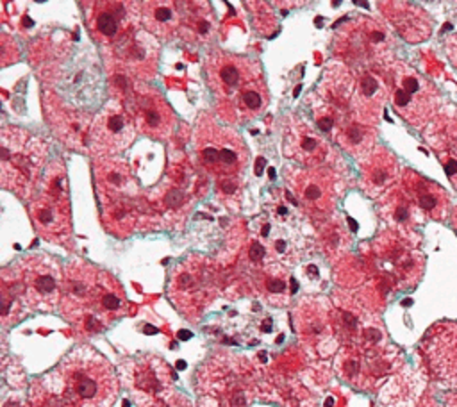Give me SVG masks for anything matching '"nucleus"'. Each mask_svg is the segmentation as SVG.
I'll return each mask as SVG.
<instances>
[{
    "mask_svg": "<svg viewBox=\"0 0 457 407\" xmlns=\"http://www.w3.org/2000/svg\"><path fill=\"white\" fill-rule=\"evenodd\" d=\"M286 407H316V402L312 400V396L305 389L300 387L291 395Z\"/></svg>",
    "mask_w": 457,
    "mask_h": 407,
    "instance_id": "obj_48",
    "label": "nucleus"
},
{
    "mask_svg": "<svg viewBox=\"0 0 457 407\" xmlns=\"http://www.w3.org/2000/svg\"><path fill=\"white\" fill-rule=\"evenodd\" d=\"M2 407H29V402H25L20 395H11L4 400Z\"/></svg>",
    "mask_w": 457,
    "mask_h": 407,
    "instance_id": "obj_49",
    "label": "nucleus"
},
{
    "mask_svg": "<svg viewBox=\"0 0 457 407\" xmlns=\"http://www.w3.org/2000/svg\"><path fill=\"white\" fill-rule=\"evenodd\" d=\"M250 5L257 9V11H253V25H255V29H259L261 32H268L270 27L277 25V23L266 20V16L268 18H275L273 12L270 11V4H266V2H250Z\"/></svg>",
    "mask_w": 457,
    "mask_h": 407,
    "instance_id": "obj_47",
    "label": "nucleus"
},
{
    "mask_svg": "<svg viewBox=\"0 0 457 407\" xmlns=\"http://www.w3.org/2000/svg\"><path fill=\"white\" fill-rule=\"evenodd\" d=\"M41 104L45 118L61 143L73 150L89 148V130L93 123L91 112L71 105L50 91H45Z\"/></svg>",
    "mask_w": 457,
    "mask_h": 407,
    "instance_id": "obj_23",
    "label": "nucleus"
},
{
    "mask_svg": "<svg viewBox=\"0 0 457 407\" xmlns=\"http://www.w3.org/2000/svg\"><path fill=\"white\" fill-rule=\"evenodd\" d=\"M357 80L353 79L352 71L343 64L327 66L323 77L318 84L316 95L325 100L328 105L336 107L341 112L352 114V100L355 93Z\"/></svg>",
    "mask_w": 457,
    "mask_h": 407,
    "instance_id": "obj_38",
    "label": "nucleus"
},
{
    "mask_svg": "<svg viewBox=\"0 0 457 407\" xmlns=\"http://www.w3.org/2000/svg\"><path fill=\"white\" fill-rule=\"evenodd\" d=\"M334 139L346 154L362 162L377 146V129L355 120L353 116H348L336 130Z\"/></svg>",
    "mask_w": 457,
    "mask_h": 407,
    "instance_id": "obj_40",
    "label": "nucleus"
},
{
    "mask_svg": "<svg viewBox=\"0 0 457 407\" xmlns=\"http://www.w3.org/2000/svg\"><path fill=\"white\" fill-rule=\"evenodd\" d=\"M373 253L380 268L387 270L403 286H412L423 273V255L409 241V234L382 232L373 243Z\"/></svg>",
    "mask_w": 457,
    "mask_h": 407,
    "instance_id": "obj_22",
    "label": "nucleus"
},
{
    "mask_svg": "<svg viewBox=\"0 0 457 407\" xmlns=\"http://www.w3.org/2000/svg\"><path fill=\"white\" fill-rule=\"evenodd\" d=\"M350 232L346 230L345 223H341L339 220H328L318 234V245L321 248V252L336 261L337 257L343 255V252L348 250L350 246Z\"/></svg>",
    "mask_w": 457,
    "mask_h": 407,
    "instance_id": "obj_41",
    "label": "nucleus"
},
{
    "mask_svg": "<svg viewBox=\"0 0 457 407\" xmlns=\"http://www.w3.org/2000/svg\"><path fill=\"white\" fill-rule=\"evenodd\" d=\"M20 59V46L18 41L9 36L7 32L0 34V66L5 68Z\"/></svg>",
    "mask_w": 457,
    "mask_h": 407,
    "instance_id": "obj_46",
    "label": "nucleus"
},
{
    "mask_svg": "<svg viewBox=\"0 0 457 407\" xmlns=\"http://www.w3.org/2000/svg\"><path fill=\"white\" fill-rule=\"evenodd\" d=\"M121 378L139 407H154L175 393V373L157 355H137L121 364Z\"/></svg>",
    "mask_w": 457,
    "mask_h": 407,
    "instance_id": "obj_11",
    "label": "nucleus"
},
{
    "mask_svg": "<svg viewBox=\"0 0 457 407\" xmlns=\"http://www.w3.org/2000/svg\"><path fill=\"white\" fill-rule=\"evenodd\" d=\"M204 68L207 82L218 98V105L228 104L239 89L262 77L261 64L257 61L221 50L209 54Z\"/></svg>",
    "mask_w": 457,
    "mask_h": 407,
    "instance_id": "obj_18",
    "label": "nucleus"
},
{
    "mask_svg": "<svg viewBox=\"0 0 457 407\" xmlns=\"http://www.w3.org/2000/svg\"><path fill=\"white\" fill-rule=\"evenodd\" d=\"M387 96L386 82L373 71H362L357 77V86L352 100V116L366 125L375 127Z\"/></svg>",
    "mask_w": 457,
    "mask_h": 407,
    "instance_id": "obj_36",
    "label": "nucleus"
},
{
    "mask_svg": "<svg viewBox=\"0 0 457 407\" xmlns=\"http://www.w3.org/2000/svg\"><path fill=\"white\" fill-rule=\"evenodd\" d=\"M30 61L46 91L87 112L100 105L102 73L91 46H80L66 36L41 37L30 48Z\"/></svg>",
    "mask_w": 457,
    "mask_h": 407,
    "instance_id": "obj_1",
    "label": "nucleus"
},
{
    "mask_svg": "<svg viewBox=\"0 0 457 407\" xmlns=\"http://www.w3.org/2000/svg\"><path fill=\"white\" fill-rule=\"evenodd\" d=\"M0 295H2V325L9 327V325L20 321V318L29 309L23 303V300L16 293H12L9 287L0 286Z\"/></svg>",
    "mask_w": 457,
    "mask_h": 407,
    "instance_id": "obj_45",
    "label": "nucleus"
},
{
    "mask_svg": "<svg viewBox=\"0 0 457 407\" xmlns=\"http://www.w3.org/2000/svg\"><path fill=\"white\" fill-rule=\"evenodd\" d=\"M400 175L402 171L395 154L386 146L377 145L373 152L361 162L359 186L366 196L380 198L393 186H396Z\"/></svg>",
    "mask_w": 457,
    "mask_h": 407,
    "instance_id": "obj_28",
    "label": "nucleus"
},
{
    "mask_svg": "<svg viewBox=\"0 0 457 407\" xmlns=\"http://www.w3.org/2000/svg\"><path fill=\"white\" fill-rule=\"evenodd\" d=\"M450 220H452V225H453L455 232H457V207L452 211V214H450Z\"/></svg>",
    "mask_w": 457,
    "mask_h": 407,
    "instance_id": "obj_50",
    "label": "nucleus"
},
{
    "mask_svg": "<svg viewBox=\"0 0 457 407\" xmlns=\"http://www.w3.org/2000/svg\"><path fill=\"white\" fill-rule=\"evenodd\" d=\"M48 145L36 134L16 125L0 130V184L21 200H29L45 173Z\"/></svg>",
    "mask_w": 457,
    "mask_h": 407,
    "instance_id": "obj_4",
    "label": "nucleus"
},
{
    "mask_svg": "<svg viewBox=\"0 0 457 407\" xmlns=\"http://www.w3.org/2000/svg\"><path fill=\"white\" fill-rule=\"evenodd\" d=\"M93 173L100 200L139 196V186L130 170V164L125 159L118 155L96 157Z\"/></svg>",
    "mask_w": 457,
    "mask_h": 407,
    "instance_id": "obj_29",
    "label": "nucleus"
},
{
    "mask_svg": "<svg viewBox=\"0 0 457 407\" xmlns=\"http://www.w3.org/2000/svg\"><path fill=\"white\" fill-rule=\"evenodd\" d=\"M193 150L200 166L216 177L241 175L248 164V148L243 137L232 127L218 123L209 112L196 118Z\"/></svg>",
    "mask_w": 457,
    "mask_h": 407,
    "instance_id": "obj_9",
    "label": "nucleus"
},
{
    "mask_svg": "<svg viewBox=\"0 0 457 407\" xmlns=\"http://www.w3.org/2000/svg\"><path fill=\"white\" fill-rule=\"evenodd\" d=\"M134 136L136 127L125 104L111 98L93 116L87 150L95 157H114L130 146Z\"/></svg>",
    "mask_w": 457,
    "mask_h": 407,
    "instance_id": "obj_15",
    "label": "nucleus"
},
{
    "mask_svg": "<svg viewBox=\"0 0 457 407\" xmlns=\"http://www.w3.org/2000/svg\"><path fill=\"white\" fill-rule=\"evenodd\" d=\"M2 286L16 293L27 309L50 312L61 302L62 270L46 253H29L2 270Z\"/></svg>",
    "mask_w": 457,
    "mask_h": 407,
    "instance_id": "obj_6",
    "label": "nucleus"
},
{
    "mask_svg": "<svg viewBox=\"0 0 457 407\" xmlns=\"http://www.w3.org/2000/svg\"><path fill=\"white\" fill-rule=\"evenodd\" d=\"M43 380L66 407H112L120 391L111 362L87 345L71 350Z\"/></svg>",
    "mask_w": 457,
    "mask_h": 407,
    "instance_id": "obj_2",
    "label": "nucleus"
},
{
    "mask_svg": "<svg viewBox=\"0 0 457 407\" xmlns=\"http://www.w3.org/2000/svg\"><path fill=\"white\" fill-rule=\"evenodd\" d=\"M393 48L395 41L389 29L370 16L346 21L334 37V54L359 73L391 64Z\"/></svg>",
    "mask_w": 457,
    "mask_h": 407,
    "instance_id": "obj_8",
    "label": "nucleus"
},
{
    "mask_svg": "<svg viewBox=\"0 0 457 407\" xmlns=\"http://www.w3.org/2000/svg\"><path fill=\"white\" fill-rule=\"evenodd\" d=\"M425 137L436 152L445 173L457 189V116L441 114L425 130Z\"/></svg>",
    "mask_w": 457,
    "mask_h": 407,
    "instance_id": "obj_31",
    "label": "nucleus"
},
{
    "mask_svg": "<svg viewBox=\"0 0 457 407\" xmlns=\"http://www.w3.org/2000/svg\"><path fill=\"white\" fill-rule=\"evenodd\" d=\"M29 214L36 232L55 245L71 246V205L66 173L61 161H52L45 170L39 187L30 198Z\"/></svg>",
    "mask_w": 457,
    "mask_h": 407,
    "instance_id": "obj_5",
    "label": "nucleus"
},
{
    "mask_svg": "<svg viewBox=\"0 0 457 407\" xmlns=\"http://www.w3.org/2000/svg\"><path fill=\"white\" fill-rule=\"evenodd\" d=\"M270 102V93L264 79H255L246 84L237 95L225 105H218V112L228 123H241L250 121L261 116Z\"/></svg>",
    "mask_w": 457,
    "mask_h": 407,
    "instance_id": "obj_35",
    "label": "nucleus"
},
{
    "mask_svg": "<svg viewBox=\"0 0 457 407\" xmlns=\"http://www.w3.org/2000/svg\"><path fill=\"white\" fill-rule=\"evenodd\" d=\"M295 330L307 352L327 357L336 352L339 339L334 325V307L325 296H303L293 309Z\"/></svg>",
    "mask_w": 457,
    "mask_h": 407,
    "instance_id": "obj_12",
    "label": "nucleus"
},
{
    "mask_svg": "<svg viewBox=\"0 0 457 407\" xmlns=\"http://www.w3.org/2000/svg\"><path fill=\"white\" fill-rule=\"evenodd\" d=\"M180 32L179 36L193 43H205L216 29L214 12L207 2H179Z\"/></svg>",
    "mask_w": 457,
    "mask_h": 407,
    "instance_id": "obj_39",
    "label": "nucleus"
},
{
    "mask_svg": "<svg viewBox=\"0 0 457 407\" xmlns=\"http://www.w3.org/2000/svg\"><path fill=\"white\" fill-rule=\"evenodd\" d=\"M421 353L430 375L443 387L457 389V323L432 325L421 341Z\"/></svg>",
    "mask_w": 457,
    "mask_h": 407,
    "instance_id": "obj_21",
    "label": "nucleus"
},
{
    "mask_svg": "<svg viewBox=\"0 0 457 407\" xmlns=\"http://www.w3.org/2000/svg\"><path fill=\"white\" fill-rule=\"evenodd\" d=\"M29 407H66L59 393H55L43 377L34 380L29 393Z\"/></svg>",
    "mask_w": 457,
    "mask_h": 407,
    "instance_id": "obj_44",
    "label": "nucleus"
},
{
    "mask_svg": "<svg viewBox=\"0 0 457 407\" xmlns=\"http://www.w3.org/2000/svg\"><path fill=\"white\" fill-rule=\"evenodd\" d=\"M378 214L389 225V230L400 234H412L414 227L423 220L418 207L412 204L403 187L393 186L378 200Z\"/></svg>",
    "mask_w": 457,
    "mask_h": 407,
    "instance_id": "obj_37",
    "label": "nucleus"
},
{
    "mask_svg": "<svg viewBox=\"0 0 457 407\" xmlns=\"http://www.w3.org/2000/svg\"><path fill=\"white\" fill-rule=\"evenodd\" d=\"M284 155L305 168L321 166L330 155V145L302 116H289L284 123Z\"/></svg>",
    "mask_w": 457,
    "mask_h": 407,
    "instance_id": "obj_25",
    "label": "nucleus"
},
{
    "mask_svg": "<svg viewBox=\"0 0 457 407\" xmlns=\"http://www.w3.org/2000/svg\"><path fill=\"white\" fill-rule=\"evenodd\" d=\"M241 175H230V177H218L216 179V195L218 200L228 207V209H239L241 205Z\"/></svg>",
    "mask_w": 457,
    "mask_h": 407,
    "instance_id": "obj_43",
    "label": "nucleus"
},
{
    "mask_svg": "<svg viewBox=\"0 0 457 407\" xmlns=\"http://www.w3.org/2000/svg\"><path fill=\"white\" fill-rule=\"evenodd\" d=\"M84 7L87 30L104 48L112 46L139 25L137 2L100 0L87 2Z\"/></svg>",
    "mask_w": 457,
    "mask_h": 407,
    "instance_id": "obj_19",
    "label": "nucleus"
},
{
    "mask_svg": "<svg viewBox=\"0 0 457 407\" xmlns=\"http://www.w3.org/2000/svg\"><path fill=\"white\" fill-rule=\"evenodd\" d=\"M123 104L136 130L159 141L171 137L177 127V116L159 89L148 82H134Z\"/></svg>",
    "mask_w": 457,
    "mask_h": 407,
    "instance_id": "obj_14",
    "label": "nucleus"
},
{
    "mask_svg": "<svg viewBox=\"0 0 457 407\" xmlns=\"http://www.w3.org/2000/svg\"><path fill=\"white\" fill-rule=\"evenodd\" d=\"M220 291L216 262L202 253H189L170 271L168 296L189 321H198Z\"/></svg>",
    "mask_w": 457,
    "mask_h": 407,
    "instance_id": "obj_7",
    "label": "nucleus"
},
{
    "mask_svg": "<svg viewBox=\"0 0 457 407\" xmlns=\"http://www.w3.org/2000/svg\"><path fill=\"white\" fill-rule=\"evenodd\" d=\"M139 23L146 32L161 41H168L180 32L179 2L171 0H146L137 2Z\"/></svg>",
    "mask_w": 457,
    "mask_h": 407,
    "instance_id": "obj_34",
    "label": "nucleus"
},
{
    "mask_svg": "<svg viewBox=\"0 0 457 407\" xmlns=\"http://www.w3.org/2000/svg\"><path fill=\"white\" fill-rule=\"evenodd\" d=\"M100 205L104 227L118 237H127L137 230L141 227V220L150 214V211H145L139 196L104 198L100 200Z\"/></svg>",
    "mask_w": 457,
    "mask_h": 407,
    "instance_id": "obj_32",
    "label": "nucleus"
},
{
    "mask_svg": "<svg viewBox=\"0 0 457 407\" xmlns=\"http://www.w3.org/2000/svg\"><path fill=\"white\" fill-rule=\"evenodd\" d=\"M400 186L409 195L423 218L443 221L450 214L448 193L434 180L405 168L400 175Z\"/></svg>",
    "mask_w": 457,
    "mask_h": 407,
    "instance_id": "obj_27",
    "label": "nucleus"
},
{
    "mask_svg": "<svg viewBox=\"0 0 457 407\" xmlns=\"http://www.w3.org/2000/svg\"><path fill=\"white\" fill-rule=\"evenodd\" d=\"M129 312V300L125 296V291L121 284L102 270L98 291L95 296V302L91 305V311L80 327L82 334H95L109 325H112L116 320L123 318Z\"/></svg>",
    "mask_w": 457,
    "mask_h": 407,
    "instance_id": "obj_26",
    "label": "nucleus"
},
{
    "mask_svg": "<svg viewBox=\"0 0 457 407\" xmlns=\"http://www.w3.org/2000/svg\"><path fill=\"white\" fill-rule=\"evenodd\" d=\"M387 96L395 112L412 127H425L439 105L437 87L405 62H391L384 70Z\"/></svg>",
    "mask_w": 457,
    "mask_h": 407,
    "instance_id": "obj_10",
    "label": "nucleus"
},
{
    "mask_svg": "<svg viewBox=\"0 0 457 407\" xmlns=\"http://www.w3.org/2000/svg\"><path fill=\"white\" fill-rule=\"evenodd\" d=\"M105 50L109 71H118L136 82H148L157 73L161 45L145 29H134L123 39Z\"/></svg>",
    "mask_w": 457,
    "mask_h": 407,
    "instance_id": "obj_13",
    "label": "nucleus"
},
{
    "mask_svg": "<svg viewBox=\"0 0 457 407\" xmlns=\"http://www.w3.org/2000/svg\"><path fill=\"white\" fill-rule=\"evenodd\" d=\"M284 179L303 211L314 216H328L336 205V177L330 168L287 166Z\"/></svg>",
    "mask_w": 457,
    "mask_h": 407,
    "instance_id": "obj_17",
    "label": "nucleus"
},
{
    "mask_svg": "<svg viewBox=\"0 0 457 407\" xmlns=\"http://www.w3.org/2000/svg\"><path fill=\"white\" fill-rule=\"evenodd\" d=\"M102 270L80 259L70 261L62 270L59 311L77 330L84 325L95 302Z\"/></svg>",
    "mask_w": 457,
    "mask_h": 407,
    "instance_id": "obj_16",
    "label": "nucleus"
},
{
    "mask_svg": "<svg viewBox=\"0 0 457 407\" xmlns=\"http://www.w3.org/2000/svg\"><path fill=\"white\" fill-rule=\"evenodd\" d=\"M195 189L196 177L191 168L173 166L148 196L166 223L180 225L195 202Z\"/></svg>",
    "mask_w": 457,
    "mask_h": 407,
    "instance_id": "obj_20",
    "label": "nucleus"
},
{
    "mask_svg": "<svg viewBox=\"0 0 457 407\" xmlns=\"http://www.w3.org/2000/svg\"><path fill=\"white\" fill-rule=\"evenodd\" d=\"M309 105H311V111H312V118H314V125L325 132V134H330L334 137L336 130L339 129V125L352 114L348 112H341L337 111L336 107L328 105L325 100H321L316 93H311V98H309Z\"/></svg>",
    "mask_w": 457,
    "mask_h": 407,
    "instance_id": "obj_42",
    "label": "nucleus"
},
{
    "mask_svg": "<svg viewBox=\"0 0 457 407\" xmlns=\"http://www.w3.org/2000/svg\"><path fill=\"white\" fill-rule=\"evenodd\" d=\"M393 368V353L386 348L361 350L345 346L336 359L339 377L361 389H371Z\"/></svg>",
    "mask_w": 457,
    "mask_h": 407,
    "instance_id": "obj_24",
    "label": "nucleus"
},
{
    "mask_svg": "<svg viewBox=\"0 0 457 407\" xmlns=\"http://www.w3.org/2000/svg\"><path fill=\"white\" fill-rule=\"evenodd\" d=\"M198 407H248L259 391L255 366L243 355L220 352L196 371Z\"/></svg>",
    "mask_w": 457,
    "mask_h": 407,
    "instance_id": "obj_3",
    "label": "nucleus"
},
{
    "mask_svg": "<svg viewBox=\"0 0 457 407\" xmlns=\"http://www.w3.org/2000/svg\"><path fill=\"white\" fill-rule=\"evenodd\" d=\"M250 284L259 296L275 307L287 305L289 296L295 293L289 266L280 262H266L259 268H252Z\"/></svg>",
    "mask_w": 457,
    "mask_h": 407,
    "instance_id": "obj_33",
    "label": "nucleus"
},
{
    "mask_svg": "<svg viewBox=\"0 0 457 407\" xmlns=\"http://www.w3.org/2000/svg\"><path fill=\"white\" fill-rule=\"evenodd\" d=\"M382 14L391 27L411 43L423 41L432 32V20L428 12L412 2H380Z\"/></svg>",
    "mask_w": 457,
    "mask_h": 407,
    "instance_id": "obj_30",
    "label": "nucleus"
}]
</instances>
